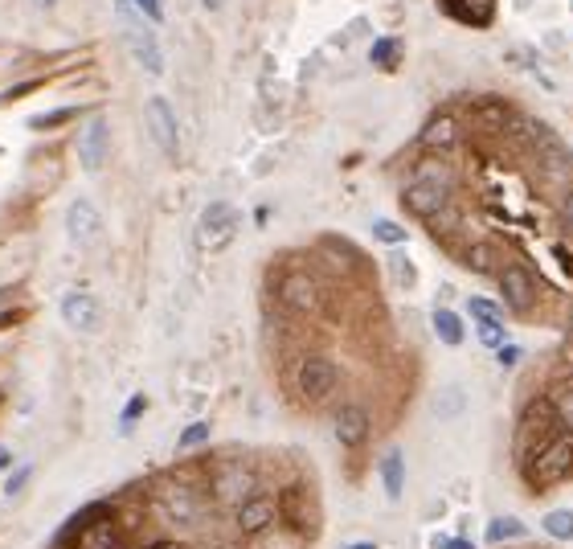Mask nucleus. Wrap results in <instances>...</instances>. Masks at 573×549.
Masks as SVG:
<instances>
[{"label": "nucleus", "mask_w": 573, "mask_h": 549, "mask_svg": "<svg viewBox=\"0 0 573 549\" xmlns=\"http://www.w3.org/2000/svg\"><path fill=\"white\" fill-rule=\"evenodd\" d=\"M499 295H504V303L512 311H528L537 303V283H532V275L524 267H504L499 270Z\"/></svg>", "instance_id": "nucleus-11"}, {"label": "nucleus", "mask_w": 573, "mask_h": 549, "mask_svg": "<svg viewBox=\"0 0 573 549\" xmlns=\"http://www.w3.org/2000/svg\"><path fill=\"white\" fill-rule=\"evenodd\" d=\"M434 549H471V541H467V537H442Z\"/></svg>", "instance_id": "nucleus-35"}, {"label": "nucleus", "mask_w": 573, "mask_h": 549, "mask_svg": "<svg viewBox=\"0 0 573 549\" xmlns=\"http://www.w3.org/2000/svg\"><path fill=\"white\" fill-rule=\"evenodd\" d=\"M156 504H160V516H168L172 524H188L196 516V496L176 480H164L156 488Z\"/></svg>", "instance_id": "nucleus-10"}, {"label": "nucleus", "mask_w": 573, "mask_h": 549, "mask_svg": "<svg viewBox=\"0 0 573 549\" xmlns=\"http://www.w3.org/2000/svg\"><path fill=\"white\" fill-rule=\"evenodd\" d=\"M332 431H336V439H340L344 447H360V442L368 439V410L357 406V402L340 406L336 410V418H332Z\"/></svg>", "instance_id": "nucleus-13"}, {"label": "nucleus", "mask_w": 573, "mask_h": 549, "mask_svg": "<svg viewBox=\"0 0 573 549\" xmlns=\"http://www.w3.org/2000/svg\"><path fill=\"white\" fill-rule=\"evenodd\" d=\"M397 57H401L397 41H377V46H373V62L381 66V70H393V66H397Z\"/></svg>", "instance_id": "nucleus-26"}, {"label": "nucleus", "mask_w": 573, "mask_h": 549, "mask_svg": "<svg viewBox=\"0 0 573 549\" xmlns=\"http://www.w3.org/2000/svg\"><path fill=\"white\" fill-rule=\"evenodd\" d=\"M201 5L209 8V13H217V8H221V0H201Z\"/></svg>", "instance_id": "nucleus-39"}, {"label": "nucleus", "mask_w": 573, "mask_h": 549, "mask_svg": "<svg viewBox=\"0 0 573 549\" xmlns=\"http://www.w3.org/2000/svg\"><path fill=\"white\" fill-rule=\"evenodd\" d=\"M234 234H237V209L226 201H213L209 209L196 218V246H201V250H221Z\"/></svg>", "instance_id": "nucleus-6"}, {"label": "nucleus", "mask_w": 573, "mask_h": 549, "mask_svg": "<svg viewBox=\"0 0 573 549\" xmlns=\"http://www.w3.org/2000/svg\"><path fill=\"white\" fill-rule=\"evenodd\" d=\"M144 123H147V136L156 139L164 156H176L180 152V127H176V111L164 95H152L144 103Z\"/></svg>", "instance_id": "nucleus-5"}, {"label": "nucleus", "mask_w": 573, "mask_h": 549, "mask_svg": "<svg viewBox=\"0 0 573 549\" xmlns=\"http://www.w3.org/2000/svg\"><path fill=\"white\" fill-rule=\"evenodd\" d=\"M467 308H471V316H479V320H499V308L491 300H471Z\"/></svg>", "instance_id": "nucleus-33"}, {"label": "nucleus", "mask_w": 573, "mask_h": 549, "mask_svg": "<svg viewBox=\"0 0 573 549\" xmlns=\"http://www.w3.org/2000/svg\"><path fill=\"white\" fill-rule=\"evenodd\" d=\"M545 533L557 541H569L573 537V513L569 508H553V513H545Z\"/></svg>", "instance_id": "nucleus-22"}, {"label": "nucleus", "mask_w": 573, "mask_h": 549, "mask_svg": "<svg viewBox=\"0 0 573 549\" xmlns=\"http://www.w3.org/2000/svg\"><path fill=\"white\" fill-rule=\"evenodd\" d=\"M561 221H565V229L573 234V185L565 188V197H561Z\"/></svg>", "instance_id": "nucleus-34"}, {"label": "nucleus", "mask_w": 573, "mask_h": 549, "mask_svg": "<svg viewBox=\"0 0 573 549\" xmlns=\"http://www.w3.org/2000/svg\"><path fill=\"white\" fill-rule=\"evenodd\" d=\"M360 549H373V545H360Z\"/></svg>", "instance_id": "nucleus-42"}, {"label": "nucleus", "mask_w": 573, "mask_h": 549, "mask_svg": "<svg viewBox=\"0 0 573 549\" xmlns=\"http://www.w3.org/2000/svg\"><path fill=\"white\" fill-rule=\"evenodd\" d=\"M74 549H127V541H123L119 524L106 516V508H90V521L78 529Z\"/></svg>", "instance_id": "nucleus-7"}, {"label": "nucleus", "mask_w": 573, "mask_h": 549, "mask_svg": "<svg viewBox=\"0 0 573 549\" xmlns=\"http://www.w3.org/2000/svg\"><path fill=\"white\" fill-rule=\"evenodd\" d=\"M479 341L488 344V349H499V344H504V324H499V320H479Z\"/></svg>", "instance_id": "nucleus-28"}, {"label": "nucleus", "mask_w": 573, "mask_h": 549, "mask_svg": "<svg viewBox=\"0 0 573 549\" xmlns=\"http://www.w3.org/2000/svg\"><path fill=\"white\" fill-rule=\"evenodd\" d=\"M389 270L397 275V283H401V287H414V267H409V259H406L401 250H393V254H389Z\"/></svg>", "instance_id": "nucleus-27"}, {"label": "nucleus", "mask_w": 573, "mask_h": 549, "mask_svg": "<svg viewBox=\"0 0 573 549\" xmlns=\"http://www.w3.org/2000/svg\"><path fill=\"white\" fill-rule=\"evenodd\" d=\"M250 488H254V472L246 463L221 467V475H217V496L221 500H237V504H242V500L250 496Z\"/></svg>", "instance_id": "nucleus-18"}, {"label": "nucleus", "mask_w": 573, "mask_h": 549, "mask_svg": "<svg viewBox=\"0 0 573 549\" xmlns=\"http://www.w3.org/2000/svg\"><path fill=\"white\" fill-rule=\"evenodd\" d=\"M106 147H111V127H106V119L98 115V119H90L86 127H82L78 136V160L86 172H98L106 164Z\"/></svg>", "instance_id": "nucleus-9"}, {"label": "nucleus", "mask_w": 573, "mask_h": 549, "mask_svg": "<svg viewBox=\"0 0 573 549\" xmlns=\"http://www.w3.org/2000/svg\"><path fill=\"white\" fill-rule=\"evenodd\" d=\"M467 410V393L458 390V385H447V390H438V398H434V414L438 418H455Z\"/></svg>", "instance_id": "nucleus-21"}, {"label": "nucleus", "mask_w": 573, "mask_h": 549, "mask_svg": "<svg viewBox=\"0 0 573 549\" xmlns=\"http://www.w3.org/2000/svg\"><path fill=\"white\" fill-rule=\"evenodd\" d=\"M29 480V467H21V472H13V480H8V488L5 492H21V483Z\"/></svg>", "instance_id": "nucleus-36"}, {"label": "nucleus", "mask_w": 573, "mask_h": 549, "mask_svg": "<svg viewBox=\"0 0 573 549\" xmlns=\"http://www.w3.org/2000/svg\"><path fill=\"white\" fill-rule=\"evenodd\" d=\"M131 5H136L152 25H160V21H164V0H131Z\"/></svg>", "instance_id": "nucleus-32"}, {"label": "nucleus", "mask_w": 573, "mask_h": 549, "mask_svg": "<svg viewBox=\"0 0 573 549\" xmlns=\"http://www.w3.org/2000/svg\"><path fill=\"white\" fill-rule=\"evenodd\" d=\"M458 144V119L450 111H438L426 119L422 127V147L426 152H450Z\"/></svg>", "instance_id": "nucleus-15"}, {"label": "nucleus", "mask_w": 573, "mask_h": 549, "mask_svg": "<svg viewBox=\"0 0 573 549\" xmlns=\"http://www.w3.org/2000/svg\"><path fill=\"white\" fill-rule=\"evenodd\" d=\"M41 5H54V0H41Z\"/></svg>", "instance_id": "nucleus-41"}, {"label": "nucleus", "mask_w": 573, "mask_h": 549, "mask_svg": "<svg viewBox=\"0 0 573 549\" xmlns=\"http://www.w3.org/2000/svg\"><path fill=\"white\" fill-rule=\"evenodd\" d=\"M98 226H103V218H98V209L86 201V197H78V201L65 209V234H70L78 246L95 242V238H98Z\"/></svg>", "instance_id": "nucleus-14"}, {"label": "nucleus", "mask_w": 573, "mask_h": 549, "mask_svg": "<svg viewBox=\"0 0 573 549\" xmlns=\"http://www.w3.org/2000/svg\"><path fill=\"white\" fill-rule=\"evenodd\" d=\"M205 439H209V426H205V422H193L185 434H180V447H185V451H188V447H201Z\"/></svg>", "instance_id": "nucleus-30"}, {"label": "nucleus", "mask_w": 573, "mask_h": 549, "mask_svg": "<svg viewBox=\"0 0 573 549\" xmlns=\"http://www.w3.org/2000/svg\"><path fill=\"white\" fill-rule=\"evenodd\" d=\"M62 119H74V107H57V111H49V115H37V119L29 123V127H37V131H45L49 123H62Z\"/></svg>", "instance_id": "nucleus-31"}, {"label": "nucleus", "mask_w": 573, "mask_h": 549, "mask_svg": "<svg viewBox=\"0 0 573 549\" xmlns=\"http://www.w3.org/2000/svg\"><path fill=\"white\" fill-rule=\"evenodd\" d=\"M508 537H524V524L512 521V516H496V521L488 524V541L499 545V541H508Z\"/></svg>", "instance_id": "nucleus-23"}, {"label": "nucleus", "mask_w": 573, "mask_h": 549, "mask_svg": "<svg viewBox=\"0 0 573 549\" xmlns=\"http://www.w3.org/2000/svg\"><path fill=\"white\" fill-rule=\"evenodd\" d=\"M467 267L479 270V275H491V270H496V250H491V246H471V250H467Z\"/></svg>", "instance_id": "nucleus-24"}, {"label": "nucleus", "mask_w": 573, "mask_h": 549, "mask_svg": "<svg viewBox=\"0 0 573 549\" xmlns=\"http://www.w3.org/2000/svg\"><path fill=\"white\" fill-rule=\"evenodd\" d=\"M373 234L381 238V242H389V246H401V242H406V229H401V226H393V221H377V226H373Z\"/></svg>", "instance_id": "nucleus-29"}, {"label": "nucleus", "mask_w": 573, "mask_h": 549, "mask_svg": "<svg viewBox=\"0 0 573 549\" xmlns=\"http://www.w3.org/2000/svg\"><path fill=\"white\" fill-rule=\"evenodd\" d=\"M115 8H119L123 37H127V46H131V57H136V62L144 66L147 74H164V54H160V46H156L152 21H147V16H139V8L131 5V0H119Z\"/></svg>", "instance_id": "nucleus-3"}, {"label": "nucleus", "mask_w": 573, "mask_h": 549, "mask_svg": "<svg viewBox=\"0 0 573 549\" xmlns=\"http://www.w3.org/2000/svg\"><path fill=\"white\" fill-rule=\"evenodd\" d=\"M520 467L528 475L532 488H548V483L565 480L573 472V431L569 426H553L545 439H537L520 455Z\"/></svg>", "instance_id": "nucleus-1"}, {"label": "nucleus", "mask_w": 573, "mask_h": 549, "mask_svg": "<svg viewBox=\"0 0 573 549\" xmlns=\"http://www.w3.org/2000/svg\"><path fill=\"white\" fill-rule=\"evenodd\" d=\"M139 410H144V398H136L127 410H123V422H131V418H139Z\"/></svg>", "instance_id": "nucleus-38"}, {"label": "nucleus", "mask_w": 573, "mask_h": 549, "mask_svg": "<svg viewBox=\"0 0 573 549\" xmlns=\"http://www.w3.org/2000/svg\"><path fill=\"white\" fill-rule=\"evenodd\" d=\"M381 480H385V496L397 500L401 483H406V459H401V451H389V455L381 459Z\"/></svg>", "instance_id": "nucleus-19"}, {"label": "nucleus", "mask_w": 573, "mask_h": 549, "mask_svg": "<svg viewBox=\"0 0 573 549\" xmlns=\"http://www.w3.org/2000/svg\"><path fill=\"white\" fill-rule=\"evenodd\" d=\"M516 357H520V352H516V344H499V361H504V365H512Z\"/></svg>", "instance_id": "nucleus-37"}, {"label": "nucleus", "mask_w": 573, "mask_h": 549, "mask_svg": "<svg viewBox=\"0 0 573 549\" xmlns=\"http://www.w3.org/2000/svg\"><path fill=\"white\" fill-rule=\"evenodd\" d=\"M450 201V172L438 164H422L414 177L401 188V205H406L414 218H438Z\"/></svg>", "instance_id": "nucleus-2"}, {"label": "nucleus", "mask_w": 573, "mask_h": 549, "mask_svg": "<svg viewBox=\"0 0 573 549\" xmlns=\"http://www.w3.org/2000/svg\"><path fill=\"white\" fill-rule=\"evenodd\" d=\"M278 300H283V308H291V311H316V303H319V295H316V283H311L307 275H286L283 283H278Z\"/></svg>", "instance_id": "nucleus-17"}, {"label": "nucleus", "mask_w": 573, "mask_h": 549, "mask_svg": "<svg viewBox=\"0 0 573 549\" xmlns=\"http://www.w3.org/2000/svg\"><path fill=\"white\" fill-rule=\"evenodd\" d=\"M434 332H438L442 344L458 349V344H463V320H458V311H447V308L434 311Z\"/></svg>", "instance_id": "nucleus-20"}, {"label": "nucleus", "mask_w": 573, "mask_h": 549, "mask_svg": "<svg viewBox=\"0 0 573 549\" xmlns=\"http://www.w3.org/2000/svg\"><path fill=\"white\" fill-rule=\"evenodd\" d=\"M553 410H557V418H561V426L573 431V385H561V390H557Z\"/></svg>", "instance_id": "nucleus-25"}, {"label": "nucleus", "mask_w": 573, "mask_h": 549, "mask_svg": "<svg viewBox=\"0 0 573 549\" xmlns=\"http://www.w3.org/2000/svg\"><path fill=\"white\" fill-rule=\"evenodd\" d=\"M524 127H528V139L537 144V152L545 156V164H548V168H569V164H573V156H569V147L561 144V136H553V131H548L545 123H537V119H528Z\"/></svg>", "instance_id": "nucleus-16"}, {"label": "nucleus", "mask_w": 573, "mask_h": 549, "mask_svg": "<svg viewBox=\"0 0 573 549\" xmlns=\"http://www.w3.org/2000/svg\"><path fill=\"white\" fill-rule=\"evenodd\" d=\"M569 332H573V316H569Z\"/></svg>", "instance_id": "nucleus-40"}, {"label": "nucleus", "mask_w": 573, "mask_h": 549, "mask_svg": "<svg viewBox=\"0 0 573 549\" xmlns=\"http://www.w3.org/2000/svg\"><path fill=\"white\" fill-rule=\"evenodd\" d=\"M278 521V504L270 496H262V492H250V496L237 504V529L246 533V537H262L266 529H275Z\"/></svg>", "instance_id": "nucleus-8"}, {"label": "nucleus", "mask_w": 573, "mask_h": 549, "mask_svg": "<svg viewBox=\"0 0 573 549\" xmlns=\"http://www.w3.org/2000/svg\"><path fill=\"white\" fill-rule=\"evenodd\" d=\"M336 365L327 357H319V352H311V357L299 361V369H295V390L303 393V402H311V406H319V402H327L336 393Z\"/></svg>", "instance_id": "nucleus-4"}, {"label": "nucleus", "mask_w": 573, "mask_h": 549, "mask_svg": "<svg viewBox=\"0 0 573 549\" xmlns=\"http://www.w3.org/2000/svg\"><path fill=\"white\" fill-rule=\"evenodd\" d=\"M62 320L74 328V332H98V320H103V311H98V300L86 291H70L62 300Z\"/></svg>", "instance_id": "nucleus-12"}]
</instances>
